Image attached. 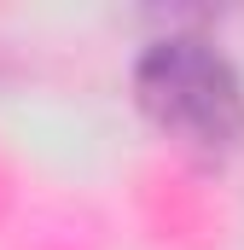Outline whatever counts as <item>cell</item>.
Segmentation results:
<instances>
[{
  "mask_svg": "<svg viewBox=\"0 0 244 250\" xmlns=\"http://www.w3.org/2000/svg\"><path fill=\"white\" fill-rule=\"evenodd\" d=\"M134 99L198 157H227L244 146V82L209 35H157L134 59Z\"/></svg>",
  "mask_w": 244,
  "mask_h": 250,
  "instance_id": "1",
  "label": "cell"
}]
</instances>
